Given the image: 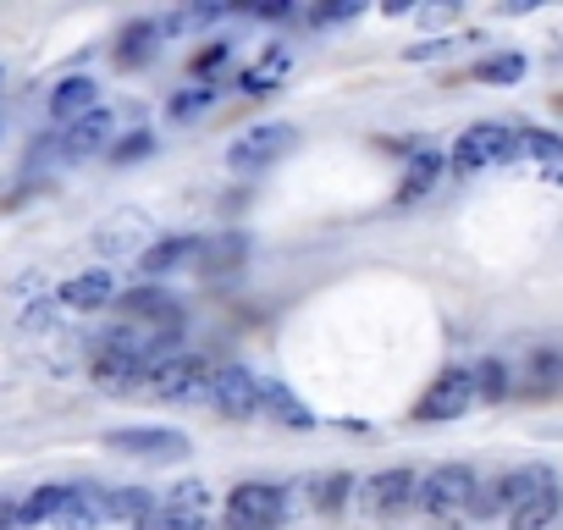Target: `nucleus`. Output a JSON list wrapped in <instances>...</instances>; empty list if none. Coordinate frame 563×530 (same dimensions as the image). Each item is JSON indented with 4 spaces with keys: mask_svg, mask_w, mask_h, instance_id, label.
Returning a JSON list of instances; mask_svg holds the SVG:
<instances>
[{
    "mask_svg": "<svg viewBox=\"0 0 563 530\" xmlns=\"http://www.w3.org/2000/svg\"><path fill=\"white\" fill-rule=\"evenodd\" d=\"M155 40H161V23H150V18L128 23L122 40H117V67H144L155 56Z\"/></svg>",
    "mask_w": 563,
    "mask_h": 530,
    "instance_id": "nucleus-23",
    "label": "nucleus"
},
{
    "mask_svg": "<svg viewBox=\"0 0 563 530\" xmlns=\"http://www.w3.org/2000/svg\"><path fill=\"white\" fill-rule=\"evenodd\" d=\"M227 56H232V45H210V51H199V56H194V73L205 78V73H216V67H227Z\"/></svg>",
    "mask_w": 563,
    "mask_h": 530,
    "instance_id": "nucleus-31",
    "label": "nucleus"
},
{
    "mask_svg": "<svg viewBox=\"0 0 563 530\" xmlns=\"http://www.w3.org/2000/svg\"><path fill=\"white\" fill-rule=\"evenodd\" d=\"M205 106H216V89H188V95L172 100V122H188V117H199Z\"/></svg>",
    "mask_w": 563,
    "mask_h": 530,
    "instance_id": "nucleus-30",
    "label": "nucleus"
},
{
    "mask_svg": "<svg viewBox=\"0 0 563 530\" xmlns=\"http://www.w3.org/2000/svg\"><path fill=\"white\" fill-rule=\"evenodd\" d=\"M294 150V128L288 122H260V128H249L243 139H232V150H227V166L232 172H265L271 161H282Z\"/></svg>",
    "mask_w": 563,
    "mask_h": 530,
    "instance_id": "nucleus-6",
    "label": "nucleus"
},
{
    "mask_svg": "<svg viewBox=\"0 0 563 530\" xmlns=\"http://www.w3.org/2000/svg\"><path fill=\"white\" fill-rule=\"evenodd\" d=\"M89 111H100V84L95 78H62L56 89H51V117L56 122H84Z\"/></svg>",
    "mask_w": 563,
    "mask_h": 530,
    "instance_id": "nucleus-15",
    "label": "nucleus"
},
{
    "mask_svg": "<svg viewBox=\"0 0 563 530\" xmlns=\"http://www.w3.org/2000/svg\"><path fill=\"white\" fill-rule=\"evenodd\" d=\"M541 172H547V183H558V188H563V150H558V155H552Z\"/></svg>",
    "mask_w": 563,
    "mask_h": 530,
    "instance_id": "nucleus-33",
    "label": "nucleus"
},
{
    "mask_svg": "<svg viewBox=\"0 0 563 530\" xmlns=\"http://www.w3.org/2000/svg\"><path fill=\"white\" fill-rule=\"evenodd\" d=\"M470 376H475V404H508L514 398V376H508L503 360H481V365H470Z\"/></svg>",
    "mask_w": 563,
    "mask_h": 530,
    "instance_id": "nucleus-26",
    "label": "nucleus"
},
{
    "mask_svg": "<svg viewBox=\"0 0 563 530\" xmlns=\"http://www.w3.org/2000/svg\"><path fill=\"white\" fill-rule=\"evenodd\" d=\"M0 530H23L18 525V503H0Z\"/></svg>",
    "mask_w": 563,
    "mask_h": 530,
    "instance_id": "nucleus-34",
    "label": "nucleus"
},
{
    "mask_svg": "<svg viewBox=\"0 0 563 530\" xmlns=\"http://www.w3.org/2000/svg\"><path fill=\"white\" fill-rule=\"evenodd\" d=\"M67 497H73V486H34L23 503H18V525L29 530V525H51L62 508H67Z\"/></svg>",
    "mask_w": 563,
    "mask_h": 530,
    "instance_id": "nucleus-24",
    "label": "nucleus"
},
{
    "mask_svg": "<svg viewBox=\"0 0 563 530\" xmlns=\"http://www.w3.org/2000/svg\"><path fill=\"white\" fill-rule=\"evenodd\" d=\"M288 519V497L271 481H243L227 497V530H282Z\"/></svg>",
    "mask_w": 563,
    "mask_h": 530,
    "instance_id": "nucleus-4",
    "label": "nucleus"
},
{
    "mask_svg": "<svg viewBox=\"0 0 563 530\" xmlns=\"http://www.w3.org/2000/svg\"><path fill=\"white\" fill-rule=\"evenodd\" d=\"M260 415H271L276 426H294V431H310V426H316V415H310L288 387H282V382H260Z\"/></svg>",
    "mask_w": 563,
    "mask_h": 530,
    "instance_id": "nucleus-20",
    "label": "nucleus"
},
{
    "mask_svg": "<svg viewBox=\"0 0 563 530\" xmlns=\"http://www.w3.org/2000/svg\"><path fill=\"white\" fill-rule=\"evenodd\" d=\"M183 305L172 299V294H161V288H133V294H122V316L128 321H166V316H177Z\"/></svg>",
    "mask_w": 563,
    "mask_h": 530,
    "instance_id": "nucleus-25",
    "label": "nucleus"
},
{
    "mask_svg": "<svg viewBox=\"0 0 563 530\" xmlns=\"http://www.w3.org/2000/svg\"><path fill=\"white\" fill-rule=\"evenodd\" d=\"M508 161H519V133L503 128V122H481L453 144V172L459 177H481V172L508 166Z\"/></svg>",
    "mask_w": 563,
    "mask_h": 530,
    "instance_id": "nucleus-2",
    "label": "nucleus"
},
{
    "mask_svg": "<svg viewBox=\"0 0 563 530\" xmlns=\"http://www.w3.org/2000/svg\"><path fill=\"white\" fill-rule=\"evenodd\" d=\"M243 260H249V238L243 232H221V238H210L199 249V272L205 277H232V272H243Z\"/></svg>",
    "mask_w": 563,
    "mask_h": 530,
    "instance_id": "nucleus-18",
    "label": "nucleus"
},
{
    "mask_svg": "<svg viewBox=\"0 0 563 530\" xmlns=\"http://www.w3.org/2000/svg\"><path fill=\"white\" fill-rule=\"evenodd\" d=\"M150 150H155V133H144V128H139L133 139H117V144H111V161H117V166H128V161H144Z\"/></svg>",
    "mask_w": 563,
    "mask_h": 530,
    "instance_id": "nucleus-29",
    "label": "nucleus"
},
{
    "mask_svg": "<svg viewBox=\"0 0 563 530\" xmlns=\"http://www.w3.org/2000/svg\"><path fill=\"white\" fill-rule=\"evenodd\" d=\"M111 514H106V492L100 486H73L67 508L51 519V530H100Z\"/></svg>",
    "mask_w": 563,
    "mask_h": 530,
    "instance_id": "nucleus-16",
    "label": "nucleus"
},
{
    "mask_svg": "<svg viewBox=\"0 0 563 530\" xmlns=\"http://www.w3.org/2000/svg\"><path fill=\"white\" fill-rule=\"evenodd\" d=\"M552 393H563V354L558 349H530L514 371V398L525 404H547Z\"/></svg>",
    "mask_w": 563,
    "mask_h": 530,
    "instance_id": "nucleus-10",
    "label": "nucleus"
},
{
    "mask_svg": "<svg viewBox=\"0 0 563 530\" xmlns=\"http://www.w3.org/2000/svg\"><path fill=\"white\" fill-rule=\"evenodd\" d=\"M475 497H481V481L470 464H437L426 481H420V508L431 525H464L475 519Z\"/></svg>",
    "mask_w": 563,
    "mask_h": 530,
    "instance_id": "nucleus-1",
    "label": "nucleus"
},
{
    "mask_svg": "<svg viewBox=\"0 0 563 530\" xmlns=\"http://www.w3.org/2000/svg\"><path fill=\"white\" fill-rule=\"evenodd\" d=\"M210 382H216V365H210V360L172 354V360L150 376V393H155L161 404H210Z\"/></svg>",
    "mask_w": 563,
    "mask_h": 530,
    "instance_id": "nucleus-5",
    "label": "nucleus"
},
{
    "mask_svg": "<svg viewBox=\"0 0 563 530\" xmlns=\"http://www.w3.org/2000/svg\"><path fill=\"white\" fill-rule=\"evenodd\" d=\"M199 249H205L199 238H161L139 254V272L144 277H172V272H183V265H199Z\"/></svg>",
    "mask_w": 563,
    "mask_h": 530,
    "instance_id": "nucleus-14",
    "label": "nucleus"
},
{
    "mask_svg": "<svg viewBox=\"0 0 563 530\" xmlns=\"http://www.w3.org/2000/svg\"><path fill=\"white\" fill-rule=\"evenodd\" d=\"M470 404H475V376L453 365L426 387V398L415 404V420H459V415H470Z\"/></svg>",
    "mask_w": 563,
    "mask_h": 530,
    "instance_id": "nucleus-8",
    "label": "nucleus"
},
{
    "mask_svg": "<svg viewBox=\"0 0 563 530\" xmlns=\"http://www.w3.org/2000/svg\"><path fill=\"white\" fill-rule=\"evenodd\" d=\"M558 150H563V139H552V133H541V128H525V133H519V161L530 155V161H541V166H547Z\"/></svg>",
    "mask_w": 563,
    "mask_h": 530,
    "instance_id": "nucleus-27",
    "label": "nucleus"
},
{
    "mask_svg": "<svg viewBox=\"0 0 563 530\" xmlns=\"http://www.w3.org/2000/svg\"><path fill=\"white\" fill-rule=\"evenodd\" d=\"M111 299H117L111 272H84V277H67L62 283V305L67 310H106Z\"/></svg>",
    "mask_w": 563,
    "mask_h": 530,
    "instance_id": "nucleus-19",
    "label": "nucleus"
},
{
    "mask_svg": "<svg viewBox=\"0 0 563 530\" xmlns=\"http://www.w3.org/2000/svg\"><path fill=\"white\" fill-rule=\"evenodd\" d=\"M563 508V492H558V475H547L536 492H525L514 508H508V530H547Z\"/></svg>",
    "mask_w": 563,
    "mask_h": 530,
    "instance_id": "nucleus-13",
    "label": "nucleus"
},
{
    "mask_svg": "<svg viewBox=\"0 0 563 530\" xmlns=\"http://www.w3.org/2000/svg\"><path fill=\"white\" fill-rule=\"evenodd\" d=\"M155 530H210V492H205V481H177L172 497L161 503Z\"/></svg>",
    "mask_w": 563,
    "mask_h": 530,
    "instance_id": "nucleus-11",
    "label": "nucleus"
},
{
    "mask_svg": "<svg viewBox=\"0 0 563 530\" xmlns=\"http://www.w3.org/2000/svg\"><path fill=\"white\" fill-rule=\"evenodd\" d=\"M106 448L139 464H177L194 453V442L172 426H122V431H106Z\"/></svg>",
    "mask_w": 563,
    "mask_h": 530,
    "instance_id": "nucleus-3",
    "label": "nucleus"
},
{
    "mask_svg": "<svg viewBox=\"0 0 563 530\" xmlns=\"http://www.w3.org/2000/svg\"><path fill=\"white\" fill-rule=\"evenodd\" d=\"M106 514H111L122 530H155V519H161V508H155L150 492H139V486H117V492H106Z\"/></svg>",
    "mask_w": 563,
    "mask_h": 530,
    "instance_id": "nucleus-17",
    "label": "nucleus"
},
{
    "mask_svg": "<svg viewBox=\"0 0 563 530\" xmlns=\"http://www.w3.org/2000/svg\"><path fill=\"white\" fill-rule=\"evenodd\" d=\"M420 503V475L415 470H382L376 481H365V514L376 519V525H393V519H404L409 508Z\"/></svg>",
    "mask_w": 563,
    "mask_h": 530,
    "instance_id": "nucleus-7",
    "label": "nucleus"
},
{
    "mask_svg": "<svg viewBox=\"0 0 563 530\" xmlns=\"http://www.w3.org/2000/svg\"><path fill=\"white\" fill-rule=\"evenodd\" d=\"M338 18H354V0H349V7H321L316 12V23H338Z\"/></svg>",
    "mask_w": 563,
    "mask_h": 530,
    "instance_id": "nucleus-32",
    "label": "nucleus"
},
{
    "mask_svg": "<svg viewBox=\"0 0 563 530\" xmlns=\"http://www.w3.org/2000/svg\"><path fill=\"white\" fill-rule=\"evenodd\" d=\"M354 486H360L354 475H343V470H332V475H316L305 497H310V508H316V514H327V519H338V514L349 508V497H354Z\"/></svg>",
    "mask_w": 563,
    "mask_h": 530,
    "instance_id": "nucleus-22",
    "label": "nucleus"
},
{
    "mask_svg": "<svg viewBox=\"0 0 563 530\" xmlns=\"http://www.w3.org/2000/svg\"><path fill=\"white\" fill-rule=\"evenodd\" d=\"M210 409L227 415V420H254L260 415V382L238 365H216V382H210Z\"/></svg>",
    "mask_w": 563,
    "mask_h": 530,
    "instance_id": "nucleus-9",
    "label": "nucleus"
},
{
    "mask_svg": "<svg viewBox=\"0 0 563 530\" xmlns=\"http://www.w3.org/2000/svg\"><path fill=\"white\" fill-rule=\"evenodd\" d=\"M514 78H525V56H492V62H481V84H514Z\"/></svg>",
    "mask_w": 563,
    "mask_h": 530,
    "instance_id": "nucleus-28",
    "label": "nucleus"
},
{
    "mask_svg": "<svg viewBox=\"0 0 563 530\" xmlns=\"http://www.w3.org/2000/svg\"><path fill=\"white\" fill-rule=\"evenodd\" d=\"M111 133H117V117L111 111H89L84 122H73L62 139H56V155L62 161H89V155H111Z\"/></svg>",
    "mask_w": 563,
    "mask_h": 530,
    "instance_id": "nucleus-12",
    "label": "nucleus"
},
{
    "mask_svg": "<svg viewBox=\"0 0 563 530\" xmlns=\"http://www.w3.org/2000/svg\"><path fill=\"white\" fill-rule=\"evenodd\" d=\"M0 89H7V73H0Z\"/></svg>",
    "mask_w": 563,
    "mask_h": 530,
    "instance_id": "nucleus-35",
    "label": "nucleus"
},
{
    "mask_svg": "<svg viewBox=\"0 0 563 530\" xmlns=\"http://www.w3.org/2000/svg\"><path fill=\"white\" fill-rule=\"evenodd\" d=\"M442 166H448V155H437V150H420L409 166H404V183H398V205H415L420 194H431L437 188V177H442Z\"/></svg>",
    "mask_w": 563,
    "mask_h": 530,
    "instance_id": "nucleus-21",
    "label": "nucleus"
}]
</instances>
